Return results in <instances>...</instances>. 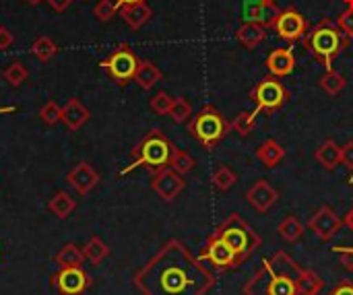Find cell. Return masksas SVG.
<instances>
[{
	"mask_svg": "<svg viewBox=\"0 0 353 295\" xmlns=\"http://www.w3.org/2000/svg\"><path fill=\"white\" fill-rule=\"evenodd\" d=\"M246 201L248 205L256 211V213H269L277 201H279V192L267 182V180H256L248 192H246Z\"/></svg>",
	"mask_w": 353,
	"mask_h": 295,
	"instance_id": "obj_15",
	"label": "cell"
},
{
	"mask_svg": "<svg viewBox=\"0 0 353 295\" xmlns=\"http://www.w3.org/2000/svg\"><path fill=\"white\" fill-rule=\"evenodd\" d=\"M99 180H101L99 172H97L89 161L77 163V165L66 174L68 186H70L77 194H81V196H87V194L99 184Z\"/></svg>",
	"mask_w": 353,
	"mask_h": 295,
	"instance_id": "obj_14",
	"label": "cell"
},
{
	"mask_svg": "<svg viewBox=\"0 0 353 295\" xmlns=\"http://www.w3.org/2000/svg\"><path fill=\"white\" fill-rule=\"evenodd\" d=\"M341 165L350 170V184H353V141L341 147Z\"/></svg>",
	"mask_w": 353,
	"mask_h": 295,
	"instance_id": "obj_39",
	"label": "cell"
},
{
	"mask_svg": "<svg viewBox=\"0 0 353 295\" xmlns=\"http://www.w3.org/2000/svg\"><path fill=\"white\" fill-rule=\"evenodd\" d=\"M232 130V124L223 118V114L207 103L196 116L188 120V132L205 147V149H215L217 143H221Z\"/></svg>",
	"mask_w": 353,
	"mask_h": 295,
	"instance_id": "obj_6",
	"label": "cell"
},
{
	"mask_svg": "<svg viewBox=\"0 0 353 295\" xmlns=\"http://www.w3.org/2000/svg\"><path fill=\"white\" fill-rule=\"evenodd\" d=\"M304 45L327 70H333V60L350 45V39L337 21L323 19L312 29H308L304 35Z\"/></svg>",
	"mask_w": 353,
	"mask_h": 295,
	"instance_id": "obj_3",
	"label": "cell"
},
{
	"mask_svg": "<svg viewBox=\"0 0 353 295\" xmlns=\"http://www.w3.org/2000/svg\"><path fill=\"white\" fill-rule=\"evenodd\" d=\"M194 165L196 163H194L190 153H186L182 149H174V155H172V161H170V167L174 172H178L180 176H186V174H190L194 170Z\"/></svg>",
	"mask_w": 353,
	"mask_h": 295,
	"instance_id": "obj_32",
	"label": "cell"
},
{
	"mask_svg": "<svg viewBox=\"0 0 353 295\" xmlns=\"http://www.w3.org/2000/svg\"><path fill=\"white\" fill-rule=\"evenodd\" d=\"M12 43H14V33H12L8 27L0 25V50H6V48H10Z\"/></svg>",
	"mask_w": 353,
	"mask_h": 295,
	"instance_id": "obj_41",
	"label": "cell"
},
{
	"mask_svg": "<svg viewBox=\"0 0 353 295\" xmlns=\"http://www.w3.org/2000/svg\"><path fill=\"white\" fill-rule=\"evenodd\" d=\"M256 159L265 165V167H277L283 159H285V149L279 141L275 139H267L259 149H256Z\"/></svg>",
	"mask_w": 353,
	"mask_h": 295,
	"instance_id": "obj_22",
	"label": "cell"
},
{
	"mask_svg": "<svg viewBox=\"0 0 353 295\" xmlns=\"http://www.w3.org/2000/svg\"><path fill=\"white\" fill-rule=\"evenodd\" d=\"M29 77V70L23 62H10L4 70H2V79L12 85V87H21Z\"/></svg>",
	"mask_w": 353,
	"mask_h": 295,
	"instance_id": "obj_30",
	"label": "cell"
},
{
	"mask_svg": "<svg viewBox=\"0 0 353 295\" xmlns=\"http://www.w3.org/2000/svg\"><path fill=\"white\" fill-rule=\"evenodd\" d=\"M176 124H184L192 118V105L188 103L186 97H174V103L170 108V114H168Z\"/></svg>",
	"mask_w": 353,
	"mask_h": 295,
	"instance_id": "obj_31",
	"label": "cell"
},
{
	"mask_svg": "<svg viewBox=\"0 0 353 295\" xmlns=\"http://www.w3.org/2000/svg\"><path fill=\"white\" fill-rule=\"evenodd\" d=\"M256 112H240L232 122V130H236L240 136H248L256 126Z\"/></svg>",
	"mask_w": 353,
	"mask_h": 295,
	"instance_id": "obj_33",
	"label": "cell"
},
{
	"mask_svg": "<svg viewBox=\"0 0 353 295\" xmlns=\"http://www.w3.org/2000/svg\"><path fill=\"white\" fill-rule=\"evenodd\" d=\"M48 209H50L58 219H66V217L77 209V203H74V199H72L68 192L58 190V192L48 201Z\"/></svg>",
	"mask_w": 353,
	"mask_h": 295,
	"instance_id": "obj_24",
	"label": "cell"
},
{
	"mask_svg": "<svg viewBox=\"0 0 353 295\" xmlns=\"http://www.w3.org/2000/svg\"><path fill=\"white\" fill-rule=\"evenodd\" d=\"M279 8L277 4H267V2H248L246 8H244V21H250V23H259L263 25L265 29H271L275 27V21L279 17Z\"/></svg>",
	"mask_w": 353,
	"mask_h": 295,
	"instance_id": "obj_16",
	"label": "cell"
},
{
	"mask_svg": "<svg viewBox=\"0 0 353 295\" xmlns=\"http://www.w3.org/2000/svg\"><path fill=\"white\" fill-rule=\"evenodd\" d=\"M83 261H85V254L77 244H64L60 248V252L56 254V265L60 269L62 267H81Z\"/></svg>",
	"mask_w": 353,
	"mask_h": 295,
	"instance_id": "obj_28",
	"label": "cell"
},
{
	"mask_svg": "<svg viewBox=\"0 0 353 295\" xmlns=\"http://www.w3.org/2000/svg\"><path fill=\"white\" fill-rule=\"evenodd\" d=\"M331 295H353V283L352 281H341Z\"/></svg>",
	"mask_w": 353,
	"mask_h": 295,
	"instance_id": "obj_43",
	"label": "cell"
},
{
	"mask_svg": "<svg viewBox=\"0 0 353 295\" xmlns=\"http://www.w3.org/2000/svg\"><path fill=\"white\" fill-rule=\"evenodd\" d=\"M52 283L60 295H83L91 285V277L83 267H62Z\"/></svg>",
	"mask_w": 353,
	"mask_h": 295,
	"instance_id": "obj_10",
	"label": "cell"
},
{
	"mask_svg": "<svg viewBox=\"0 0 353 295\" xmlns=\"http://www.w3.org/2000/svg\"><path fill=\"white\" fill-rule=\"evenodd\" d=\"M199 261L215 267L217 271H230V269H236L240 265L238 256L232 252V248L217 234L209 236L207 244L203 246V250L199 254Z\"/></svg>",
	"mask_w": 353,
	"mask_h": 295,
	"instance_id": "obj_9",
	"label": "cell"
},
{
	"mask_svg": "<svg viewBox=\"0 0 353 295\" xmlns=\"http://www.w3.org/2000/svg\"><path fill=\"white\" fill-rule=\"evenodd\" d=\"M308 227L314 232V236L323 242H331L343 227V221L337 217V213L329 207L323 205L308 221Z\"/></svg>",
	"mask_w": 353,
	"mask_h": 295,
	"instance_id": "obj_13",
	"label": "cell"
},
{
	"mask_svg": "<svg viewBox=\"0 0 353 295\" xmlns=\"http://www.w3.org/2000/svg\"><path fill=\"white\" fill-rule=\"evenodd\" d=\"M174 103V97L165 91H159L155 93L151 99H149V108L157 114V116H168L170 114V108Z\"/></svg>",
	"mask_w": 353,
	"mask_h": 295,
	"instance_id": "obj_37",
	"label": "cell"
},
{
	"mask_svg": "<svg viewBox=\"0 0 353 295\" xmlns=\"http://www.w3.org/2000/svg\"><path fill=\"white\" fill-rule=\"evenodd\" d=\"M120 8L122 6H132V4H141V2H147V0H114Z\"/></svg>",
	"mask_w": 353,
	"mask_h": 295,
	"instance_id": "obj_44",
	"label": "cell"
},
{
	"mask_svg": "<svg viewBox=\"0 0 353 295\" xmlns=\"http://www.w3.org/2000/svg\"><path fill=\"white\" fill-rule=\"evenodd\" d=\"M345 2V10L339 14L337 25L341 27V31L347 35V39L353 41V0H343Z\"/></svg>",
	"mask_w": 353,
	"mask_h": 295,
	"instance_id": "obj_38",
	"label": "cell"
},
{
	"mask_svg": "<svg viewBox=\"0 0 353 295\" xmlns=\"http://www.w3.org/2000/svg\"><path fill=\"white\" fill-rule=\"evenodd\" d=\"M290 99V91L277 77H265L261 79L252 89H250V101L256 103V114L259 112H277L283 108V103Z\"/></svg>",
	"mask_w": 353,
	"mask_h": 295,
	"instance_id": "obj_8",
	"label": "cell"
},
{
	"mask_svg": "<svg viewBox=\"0 0 353 295\" xmlns=\"http://www.w3.org/2000/svg\"><path fill=\"white\" fill-rule=\"evenodd\" d=\"M14 112H19L17 105H4V108H0V116L2 114H14Z\"/></svg>",
	"mask_w": 353,
	"mask_h": 295,
	"instance_id": "obj_45",
	"label": "cell"
},
{
	"mask_svg": "<svg viewBox=\"0 0 353 295\" xmlns=\"http://www.w3.org/2000/svg\"><path fill=\"white\" fill-rule=\"evenodd\" d=\"M267 68L273 77H290L296 70V56L292 48H275L267 56Z\"/></svg>",
	"mask_w": 353,
	"mask_h": 295,
	"instance_id": "obj_17",
	"label": "cell"
},
{
	"mask_svg": "<svg viewBox=\"0 0 353 295\" xmlns=\"http://www.w3.org/2000/svg\"><path fill=\"white\" fill-rule=\"evenodd\" d=\"M277 234L283 242L294 244L304 236V225L300 223V219L296 215H288L281 219V223L277 225Z\"/></svg>",
	"mask_w": 353,
	"mask_h": 295,
	"instance_id": "obj_25",
	"label": "cell"
},
{
	"mask_svg": "<svg viewBox=\"0 0 353 295\" xmlns=\"http://www.w3.org/2000/svg\"><path fill=\"white\" fill-rule=\"evenodd\" d=\"M72 2L74 0H48V4L52 6V10H56V12H64L66 8H70Z\"/></svg>",
	"mask_w": 353,
	"mask_h": 295,
	"instance_id": "obj_42",
	"label": "cell"
},
{
	"mask_svg": "<svg viewBox=\"0 0 353 295\" xmlns=\"http://www.w3.org/2000/svg\"><path fill=\"white\" fill-rule=\"evenodd\" d=\"M120 17L130 29L139 31L145 23H149V19L153 17V10L147 2H141V4H132V6H122Z\"/></svg>",
	"mask_w": 353,
	"mask_h": 295,
	"instance_id": "obj_21",
	"label": "cell"
},
{
	"mask_svg": "<svg viewBox=\"0 0 353 295\" xmlns=\"http://www.w3.org/2000/svg\"><path fill=\"white\" fill-rule=\"evenodd\" d=\"M325 281L279 250L265 258L254 277L244 285V295H319Z\"/></svg>",
	"mask_w": 353,
	"mask_h": 295,
	"instance_id": "obj_2",
	"label": "cell"
},
{
	"mask_svg": "<svg viewBox=\"0 0 353 295\" xmlns=\"http://www.w3.org/2000/svg\"><path fill=\"white\" fill-rule=\"evenodd\" d=\"M213 234H217L232 248V252L238 256L240 265L244 261H248L263 246V238L238 213L230 215Z\"/></svg>",
	"mask_w": 353,
	"mask_h": 295,
	"instance_id": "obj_5",
	"label": "cell"
},
{
	"mask_svg": "<svg viewBox=\"0 0 353 295\" xmlns=\"http://www.w3.org/2000/svg\"><path fill=\"white\" fill-rule=\"evenodd\" d=\"M333 252L335 254H339V258H341V265H343V269L345 271H350L353 273V248H333Z\"/></svg>",
	"mask_w": 353,
	"mask_h": 295,
	"instance_id": "obj_40",
	"label": "cell"
},
{
	"mask_svg": "<svg viewBox=\"0 0 353 295\" xmlns=\"http://www.w3.org/2000/svg\"><path fill=\"white\" fill-rule=\"evenodd\" d=\"M314 159L327 170L333 172L337 170V165H341V147L335 141H325L316 151H314Z\"/></svg>",
	"mask_w": 353,
	"mask_h": 295,
	"instance_id": "obj_23",
	"label": "cell"
},
{
	"mask_svg": "<svg viewBox=\"0 0 353 295\" xmlns=\"http://www.w3.org/2000/svg\"><path fill=\"white\" fill-rule=\"evenodd\" d=\"M174 143L161 132V130H151L145 134V139L132 149V159L130 163L120 172V176H126L139 167H147L149 172H159L163 167H170L172 155H174Z\"/></svg>",
	"mask_w": 353,
	"mask_h": 295,
	"instance_id": "obj_4",
	"label": "cell"
},
{
	"mask_svg": "<svg viewBox=\"0 0 353 295\" xmlns=\"http://www.w3.org/2000/svg\"><path fill=\"white\" fill-rule=\"evenodd\" d=\"M151 188H153V192L161 201L172 203V201H176L182 194V190L186 188V182H184V176H180L172 167H163V170H159V172L153 174Z\"/></svg>",
	"mask_w": 353,
	"mask_h": 295,
	"instance_id": "obj_12",
	"label": "cell"
},
{
	"mask_svg": "<svg viewBox=\"0 0 353 295\" xmlns=\"http://www.w3.org/2000/svg\"><path fill=\"white\" fill-rule=\"evenodd\" d=\"M83 254H85V258H87L89 263H93V265H101V263L108 258L110 248H108V244H105L101 238L93 236V238H89V240H87V244L83 246Z\"/></svg>",
	"mask_w": 353,
	"mask_h": 295,
	"instance_id": "obj_26",
	"label": "cell"
},
{
	"mask_svg": "<svg viewBox=\"0 0 353 295\" xmlns=\"http://www.w3.org/2000/svg\"><path fill=\"white\" fill-rule=\"evenodd\" d=\"M91 118V112L81 103V99L72 97L62 108V122L70 132H79Z\"/></svg>",
	"mask_w": 353,
	"mask_h": 295,
	"instance_id": "obj_18",
	"label": "cell"
},
{
	"mask_svg": "<svg viewBox=\"0 0 353 295\" xmlns=\"http://www.w3.org/2000/svg\"><path fill=\"white\" fill-rule=\"evenodd\" d=\"M161 79H163V72L159 70V66L153 60H147V58H141L139 60V68H137V74H134V83L143 91L153 89Z\"/></svg>",
	"mask_w": 353,
	"mask_h": 295,
	"instance_id": "obj_19",
	"label": "cell"
},
{
	"mask_svg": "<svg viewBox=\"0 0 353 295\" xmlns=\"http://www.w3.org/2000/svg\"><path fill=\"white\" fill-rule=\"evenodd\" d=\"M139 60L141 58L132 52L128 43H118L103 60H99V66L118 87H126L128 83H134Z\"/></svg>",
	"mask_w": 353,
	"mask_h": 295,
	"instance_id": "obj_7",
	"label": "cell"
},
{
	"mask_svg": "<svg viewBox=\"0 0 353 295\" xmlns=\"http://www.w3.org/2000/svg\"><path fill=\"white\" fill-rule=\"evenodd\" d=\"M277 35L288 41V43H294L298 39H304V35L308 33V23L304 19V14L294 8V6H288L285 10L279 12L277 21H275V27Z\"/></svg>",
	"mask_w": 353,
	"mask_h": 295,
	"instance_id": "obj_11",
	"label": "cell"
},
{
	"mask_svg": "<svg viewBox=\"0 0 353 295\" xmlns=\"http://www.w3.org/2000/svg\"><path fill=\"white\" fill-rule=\"evenodd\" d=\"M213 186L221 192H228L234 184H236V174L228 167V165H219L215 172H213V178H211Z\"/></svg>",
	"mask_w": 353,
	"mask_h": 295,
	"instance_id": "obj_34",
	"label": "cell"
},
{
	"mask_svg": "<svg viewBox=\"0 0 353 295\" xmlns=\"http://www.w3.org/2000/svg\"><path fill=\"white\" fill-rule=\"evenodd\" d=\"M27 4H31V6H37V4H41L43 0H25Z\"/></svg>",
	"mask_w": 353,
	"mask_h": 295,
	"instance_id": "obj_47",
	"label": "cell"
},
{
	"mask_svg": "<svg viewBox=\"0 0 353 295\" xmlns=\"http://www.w3.org/2000/svg\"><path fill=\"white\" fill-rule=\"evenodd\" d=\"M343 225H347V227H350V230L353 232V209L350 211V213H347V215H345V219H343Z\"/></svg>",
	"mask_w": 353,
	"mask_h": 295,
	"instance_id": "obj_46",
	"label": "cell"
},
{
	"mask_svg": "<svg viewBox=\"0 0 353 295\" xmlns=\"http://www.w3.org/2000/svg\"><path fill=\"white\" fill-rule=\"evenodd\" d=\"M118 12H120V6L114 0H97V4L93 6V17L99 23H110Z\"/></svg>",
	"mask_w": 353,
	"mask_h": 295,
	"instance_id": "obj_35",
	"label": "cell"
},
{
	"mask_svg": "<svg viewBox=\"0 0 353 295\" xmlns=\"http://www.w3.org/2000/svg\"><path fill=\"white\" fill-rule=\"evenodd\" d=\"M39 120H41L46 126H56L58 122H62V108H60L54 99L46 101V103L41 105V110H39Z\"/></svg>",
	"mask_w": 353,
	"mask_h": 295,
	"instance_id": "obj_36",
	"label": "cell"
},
{
	"mask_svg": "<svg viewBox=\"0 0 353 295\" xmlns=\"http://www.w3.org/2000/svg\"><path fill=\"white\" fill-rule=\"evenodd\" d=\"M58 43L52 39V37H48V35H39L33 43H31V54L39 60V62H48V60H52L56 54H58Z\"/></svg>",
	"mask_w": 353,
	"mask_h": 295,
	"instance_id": "obj_27",
	"label": "cell"
},
{
	"mask_svg": "<svg viewBox=\"0 0 353 295\" xmlns=\"http://www.w3.org/2000/svg\"><path fill=\"white\" fill-rule=\"evenodd\" d=\"M259 2H267V4H275L277 0H259Z\"/></svg>",
	"mask_w": 353,
	"mask_h": 295,
	"instance_id": "obj_48",
	"label": "cell"
},
{
	"mask_svg": "<svg viewBox=\"0 0 353 295\" xmlns=\"http://www.w3.org/2000/svg\"><path fill=\"white\" fill-rule=\"evenodd\" d=\"M319 85H321V89L327 91L329 95H339V93L347 87V79H345L341 72H337V70L333 68V70H327V72H325V77L319 81Z\"/></svg>",
	"mask_w": 353,
	"mask_h": 295,
	"instance_id": "obj_29",
	"label": "cell"
},
{
	"mask_svg": "<svg viewBox=\"0 0 353 295\" xmlns=\"http://www.w3.org/2000/svg\"><path fill=\"white\" fill-rule=\"evenodd\" d=\"M267 37V29L259 23H250V21H244L238 31H236V39L246 48V50H254L259 48Z\"/></svg>",
	"mask_w": 353,
	"mask_h": 295,
	"instance_id": "obj_20",
	"label": "cell"
},
{
	"mask_svg": "<svg viewBox=\"0 0 353 295\" xmlns=\"http://www.w3.org/2000/svg\"><path fill=\"white\" fill-rule=\"evenodd\" d=\"M143 295H205L215 287V275L190 250L170 240L137 275Z\"/></svg>",
	"mask_w": 353,
	"mask_h": 295,
	"instance_id": "obj_1",
	"label": "cell"
}]
</instances>
